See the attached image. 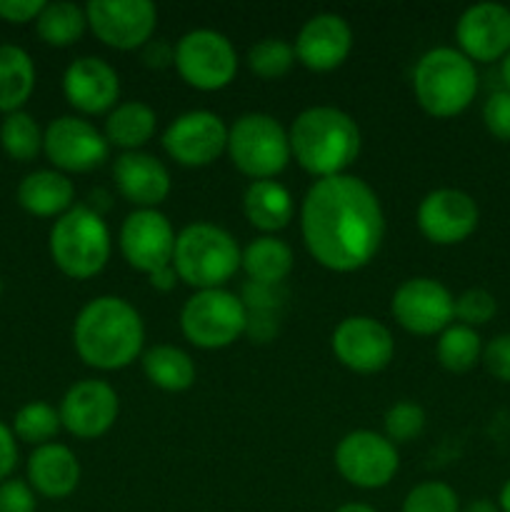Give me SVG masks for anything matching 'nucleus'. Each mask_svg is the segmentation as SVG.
I'll list each match as a JSON object with an SVG mask.
<instances>
[{
	"label": "nucleus",
	"mask_w": 510,
	"mask_h": 512,
	"mask_svg": "<svg viewBox=\"0 0 510 512\" xmlns=\"http://www.w3.org/2000/svg\"><path fill=\"white\" fill-rule=\"evenodd\" d=\"M308 253L333 273H355L378 255L385 215L375 190L355 175L315 180L300 208Z\"/></svg>",
	"instance_id": "f257e3e1"
},
{
	"label": "nucleus",
	"mask_w": 510,
	"mask_h": 512,
	"mask_svg": "<svg viewBox=\"0 0 510 512\" xmlns=\"http://www.w3.org/2000/svg\"><path fill=\"white\" fill-rule=\"evenodd\" d=\"M145 325L138 310L118 295H100L78 313L73 345L78 358L95 370H123L143 353Z\"/></svg>",
	"instance_id": "f03ea898"
},
{
	"label": "nucleus",
	"mask_w": 510,
	"mask_h": 512,
	"mask_svg": "<svg viewBox=\"0 0 510 512\" xmlns=\"http://www.w3.org/2000/svg\"><path fill=\"white\" fill-rule=\"evenodd\" d=\"M290 155L313 178H335L360 155V128L345 110L315 105L303 110L290 125Z\"/></svg>",
	"instance_id": "7ed1b4c3"
},
{
	"label": "nucleus",
	"mask_w": 510,
	"mask_h": 512,
	"mask_svg": "<svg viewBox=\"0 0 510 512\" xmlns=\"http://www.w3.org/2000/svg\"><path fill=\"white\" fill-rule=\"evenodd\" d=\"M413 93L420 108L433 118H455L478 95V70L458 48H433L415 63Z\"/></svg>",
	"instance_id": "20e7f679"
},
{
	"label": "nucleus",
	"mask_w": 510,
	"mask_h": 512,
	"mask_svg": "<svg viewBox=\"0 0 510 512\" xmlns=\"http://www.w3.org/2000/svg\"><path fill=\"white\" fill-rule=\"evenodd\" d=\"M240 255L233 235L213 223H193L175 235L173 268L178 280L195 290L223 288L240 270Z\"/></svg>",
	"instance_id": "39448f33"
},
{
	"label": "nucleus",
	"mask_w": 510,
	"mask_h": 512,
	"mask_svg": "<svg viewBox=\"0 0 510 512\" xmlns=\"http://www.w3.org/2000/svg\"><path fill=\"white\" fill-rule=\"evenodd\" d=\"M50 258L63 275L73 280L95 278L108 265L113 240L98 210L73 205L50 228Z\"/></svg>",
	"instance_id": "423d86ee"
},
{
	"label": "nucleus",
	"mask_w": 510,
	"mask_h": 512,
	"mask_svg": "<svg viewBox=\"0 0 510 512\" xmlns=\"http://www.w3.org/2000/svg\"><path fill=\"white\" fill-rule=\"evenodd\" d=\"M235 168L250 180H275L290 163V140L268 113H245L228 128V150Z\"/></svg>",
	"instance_id": "0eeeda50"
},
{
	"label": "nucleus",
	"mask_w": 510,
	"mask_h": 512,
	"mask_svg": "<svg viewBox=\"0 0 510 512\" xmlns=\"http://www.w3.org/2000/svg\"><path fill=\"white\" fill-rule=\"evenodd\" d=\"M250 313L243 300L225 288L195 290L180 310L185 340L200 350H223L248 330Z\"/></svg>",
	"instance_id": "6e6552de"
},
{
	"label": "nucleus",
	"mask_w": 510,
	"mask_h": 512,
	"mask_svg": "<svg viewBox=\"0 0 510 512\" xmlns=\"http://www.w3.org/2000/svg\"><path fill=\"white\" fill-rule=\"evenodd\" d=\"M238 63L235 45L218 30H190L175 45V70L190 88L203 93L228 88L238 75Z\"/></svg>",
	"instance_id": "1a4fd4ad"
},
{
	"label": "nucleus",
	"mask_w": 510,
	"mask_h": 512,
	"mask_svg": "<svg viewBox=\"0 0 510 512\" xmlns=\"http://www.w3.org/2000/svg\"><path fill=\"white\" fill-rule=\"evenodd\" d=\"M335 468L345 483L363 490L385 488L400 468V455L385 435L353 430L335 445Z\"/></svg>",
	"instance_id": "9d476101"
},
{
	"label": "nucleus",
	"mask_w": 510,
	"mask_h": 512,
	"mask_svg": "<svg viewBox=\"0 0 510 512\" xmlns=\"http://www.w3.org/2000/svg\"><path fill=\"white\" fill-rule=\"evenodd\" d=\"M85 15L95 38L115 50L145 48L158 25L150 0H93L85 5Z\"/></svg>",
	"instance_id": "9b49d317"
},
{
	"label": "nucleus",
	"mask_w": 510,
	"mask_h": 512,
	"mask_svg": "<svg viewBox=\"0 0 510 512\" xmlns=\"http://www.w3.org/2000/svg\"><path fill=\"white\" fill-rule=\"evenodd\" d=\"M395 323L413 335H440L455 320V298L440 280L410 278L390 300Z\"/></svg>",
	"instance_id": "f8f14e48"
},
{
	"label": "nucleus",
	"mask_w": 510,
	"mask_h": 512,
	"mask_svg": "<svg viewBox=\"0 0 510 512\" xmlns=\"http://www.w3.org/2000/svg\"><path fill=\"white\" fill-rule=\"evenodd\" d=\"M163 148L183 168H205L228 150V125L210 110H190L165 128Z\"/></svg>",
	"instance_id": "ddd939ff"
},
{
	"label": "nucleus",
	"mask_w": 510,
	"mask_h": 512,
	"mask_svg": "<svg viewBox=\"0 0 510 512\" xmlns=\"http://www.w3.org/2000/svg\"><path fill=\"white\" fill-rule=\"evenodd\" d=\"M43 150L58 173H90L108 160L110 143L88 120L63 115L45 128Z\"/></svg>",
	"instance_id": "4468645a"
},
{
	"label": "nucleus",
	"mask_w": 510,
	"mask_h": 512,
	"mask_svg": "<svg viewBox=\"0 0 510 512\" xmlns=\"http://www.w3.org/2000/svg\"><path fill=\"white\" fill-rule=\"evenodd\" d=\"M330 348L340 365L353 373L373 375L390 365L395 355V340L380 320L368 315H350L333 330Z\"/></svg>",
	"instance_id": "2eb2a0df"
},
{
	"label": "nucleus",
	"mask_w": 510,
	"mask_h": 512,
	"mask_svg": "<svg viewBox=\"0 0 510 512\" xmlns=\"http://www.w3.org/2000/svg\"><path fill=\"white\" fill-rule=\"evenodd\" d=\"M118 245L130 268L153 275L173 265L175 230L158 208L133 210L120 225Z\"/></svg>",
	"instance_id": "dca6fc26"
},
{
	"label": "nucleus",
	"mask_w": 510,
	"mask_h": 512,
	"mask_svg": "<svg viewBox=\"0 0 510 512\" xmlns=\"http://www.w3.org/2000/svg\"><path fill=\"white\" fill-rule=\"evenodd\" d=\"M480 208L458 188L430 190L418 205V228L433 245H458L478 230Z\"/></svg>",
	"instance_id": "f3484780"
},
{
	"label": "nucleus",
	"mask_w": 510,
	"mask_h": 512,
	"mask_svg": "<svg viewBox=\"0 0 510 512\" xmlns=\"http://www.w3.org/2000/svg\"><path fill=\"white\" fill-rule=\"evenodd\" d=\"M60 423L80 440H98L115 425L120 413L118 393L105 380H80L60 400Z\"/></svg>",
	"instance_id": "a211bd4d"
},
{
	"label": "nucleus",
	"mask_w": 510,
	"mask_h": 512,
	"mask_svg": "<svg viewBox=\"0 0 510 512\" xmlns=\"http://www.w3.org/2000/svg\"><path fill=\"white\" fill-rule=\"evenodd\" d=\"M458 50L473 63H498L510 53V8L475 3L455 23Z\"/></svg>",
	"instance_id": "6ab92c4d"
},
{
	"label": "nucleus",
	"mask_w": 510,
	"mask_h": 512,
	"mask_svg": "<svg viewBox=\"0 0 510 512\" xmlns=\"http://www.w3.org/2000/svg\"><path fill=\"white\" fill-rule=\"evenodd\" d=\"M295 58L313 73H330L348 60L353 50V28L338 13H318L300 28Z\"/></svg>",
	"instance_id": "aec40b11"
},
{
	"label": "nucleus",
	"mask_w": 510,
	"mask_h": 512,
	"mask_svg": "<svg viewBox=\"0 0 510 512\" xmlns=\"http://www.w3.org/2000/svg\"><path fill=\"white\" fill-rule=\"evenodd\" d=\"M65 100L83 115L110 113L120 98V78L113 65L95 55L73 60L63 75Z\"/></svg>",
	"instance_id": "412c9836"
},
{
	"label": "nucleus",
	"mask_w": 510,
	"mask_h": 512,
	"mask_svg": "<svg viewBox=\"0 0 510 512\" xmlns=\"http://www.w3.org/2000/svg\"><path fill=\"white\" fill-rule=\"evenodd\" d=\"M113 180L118 193L138 210L158 208L170 195V173L155 155L140 153H120L113 165Z\"/></svg>",
	"instance_id": "4be33fe9"
},
{
	"label": "nucleus",
	"mask_w": 510,
	"mask_h": 512,
	"mask_svg": "<svg viewBox=\"0 0 510 512\" xmlns=\"http://www.w3.org/2000/svg\"><path fill=\"white\" fill-rule=\"evenodd\" d=\"M28 485L50 500L73 495L80 485V463L73 450L60 443L35 448L28 458Z\"/></svg>",
	"instance_id": "5701e85b"
},
{
	"label": "nucleus",
	"mask_w": 510,
	"mask_h": 512,
	"mask_svg": "<svg viewBox=\"0 0 510 512\" xmlns=\"http://www.w3.org/2000/svg\"><path fill=\"white\" fill-rule=\"evenodd\" d=\"M75 188L58 170H35L18 185V203L35 218H60L73 208Z\"/></svg>",
	"instance_id": "b1692460"
},
{
	"label": "nucleus",
	"mask_w": 510,
	"mask_h": 512,
	"mask_svg": "<svg viewBox=\"0 0 510 512\" xmlns=\"http://www.w3.org/2000/svg\"><path fill=\"white\" fill-rule=\"evenodd\" d=\"M243 213L260 233H278L293 220V198L278 180H253L245 188Z\"/></svg>",
	"instance_id": "393cba45"
},
{
	"label": "nucleus",
	"mask_w": 510,
	"mask_h": 512,
	"mask_svg": "<svg viewBox=\"0 0 510 512\" xmlns=\"http://www.w3.org/2000/svg\"><path fill=\"white\" fill-rule=\"evenodd\" d=\"M293 250L288 243L278 240L275 235H263L248 243L240 255V268L248 273L250 283L275 288L293 273Z\"/></svg>",
	"instance_id": "a878e982"
},
{
	"label": "nucleus",
	"mask_w": 510,
	"mask_h": 512,
	"mask_svg": "<svg viewBox=\"0 0 510 512\" xmlns=\"http://www.w3.org/2000/svg\"><path fill=\"white\" fill-rule=\"evenodd\" d=\"M155 128H158L155 110L140 100H128V103L115 105L105 118V140L123 148L125 153H133L153 140Z\"/></svg>",
	"instance_id": "bb28decb"
},
{
	"label": "nucleus",
	"mask_w": 510,
	"mask_h": 512,
	"mask_svg": "<svg viewBox=\"0 0 510 512\" xmlns=\"http://www.w3.org/2000/svg\"><path fill=\"white\" fill-rule=\"evenodd\" d=\"M35 88V65L18 45H0V113H18Z\"/></svg>",
	"instance_id": "cd10ccee"
},
{
	"label": "nucleus",
	"mask_w": 510,
	"mask_h": 512,
	"mask_svg": "<svg viewBox=\"0 0 510 512\" xmlns=\"http://www.w3.org/2000/svg\"><path fill=\"white\" fill-rule=\"evenodd\" d=\"M143 373L165 393H183L195 383V363L175 345H155L143 353Z\"/></svg>",
	"instance_id": "c85d7f7f"
},
{
	"label": "nucleus",
	"mask_w": 510,
	"mask_h": 512,
	"mask_svg": "<svg viewBox=\"0 0 510 512\" xmlns=\"http://www.w3.org/2000/svg\"><path fill=\"white\" fill-rule=\"evenodd\" d=\"M88 28V15L85 8L75 3H45L43 13L35 20L40 40L53 48H68L78 43Z\"/></svg>",
	"instance_id": "c756f323"
},
{
	"label": "nucleus",
	"mask_w": 510,
	"mask_h": 512,
	"mask_svg": "<svg viewBox=\"0 0 510 512\" xmlns=\"http://www.w3.org/2000/svg\"><path fill=\"white\" fill-rule=\"evenodd\" d=\"M435 355L448 373H468L483 360V338L475 328L453 323L438 335Z\"/></svg>",
	"instance_id": "7c9ffc66"
},
{
	"label": "nucleus",
	"mask_w": 510,
	"mask_h": 512,
	"mask_svg": "<svg viewBox=\"0 0 510 512\" xmlns=\"http://www.w3.org/2000/svg\"><path fill=\"white\" fill-rule=\"evenodd\" d=\"M0 145L18 163H30L43 150V130L35 123L33 115L18 110V113L5 115L0 125Z\"/></svg>",
	"instance_id": "2f4dec72"
},
{
	"label": "nucleus",
	"mask_w": 510,
	"mask_h": 512,
	"mask_svg": "<svg viewBox=\"0 0 510 512\" xmlns=\"http://www.w3.org/2000/svg\"><path fill=\"white\" fill-rule=\"evenodd\" d=\"M250 73L260 80H278L288 75L295 65V48L283 38H263L248 50Z\"/></svg>",
	"instance_id": "473e14b6"
},
{
	"label": "nucleus",
	"mask_w": 510,
	"mask_h": 512,
	"mask_svg": "<svg viewBox=\"0 0 510 512\" xmlns=\"http://www.w3.org/2000/svg\"><path fill=\"white\" fill-rule=\"evenodd\" d=\"M60 413L48 403H28L15 413L13 430L20 440L30 445H48L60 433Z\"/></svg>",
	"instance_id": "72a5a7b5"
},
{
	"label": "nucleus",
	"mask_w": 510,
	"mask_h": 512,
	"mask_svg": "<svg viewBox=\"0 0 510 512\" xmlns=\"http://www.w3.org/2000/svg\"><path fill=\"white\" fill-rule=\"evenodd\" d=\"M403 512H460V498L448 483L428 480L405 495Z\"/></svg>",
	"instance_id": "f704fd0d"
},
{
	"label": "nucleus",
	"mask_w": 510,
	"mask_h": 512,
	"mask_svg": "<svg viewBox=\"0 0 510 512\" xmlns=\"http://www.w3.org/2000/svg\"><path fill=\"white\" fill-rule=\"evenodd\" d=\"M385 438L393 445L398 443H410V440L420 438V433L425 430V410L418 403H403L390 405L388 413H385Z\"/></svg>",
	"instance_id": "c9c22d12"
},
{
	"label": "nucleus",
	"mask_w": 510,
	"mask_h": 512,
	"mask_svg": "<svg viewBox=\"0 0 510 512\" xmlns=\"http://www.w3.org/2000/svg\"><path fill=\"white\" fill-rule=\"evenodd\" d=\"M498 313V300L485 288H468L455 298V320L468 328L488 325Z\"/></svg>",
	"instance_id": "e433bc0d"
},
{
	"label": "nucleus",
	"mask_w": 510,
	"mask_h": 512,
	"mask_svg": "<svg viewBox=\"0 0 510 512\" xmlns=\"http://www.w3.org/2000/svg\"><path fill=\"white\" fill-rule=\"evenodd\" d=\"M483 123L500 143H510V90H495L483 105Z\"/></svg>",
	"instance_id": "4c0bfd02"
},
{
	"label": "nucleus",
	"mask_w": 510,
	"mask_h": 512,
	"mask_svg": "<svg viewBox=\"0 0 510 512\" xmlns=\"http://www.w3.org/2000/svg\"><path fill=\"white\" fill-rule=\"evenodd\" d=\"M480 363L485 365V370L495 380L510 385V333L495 335L493 340H488L483 345V360Z\"/></svg>",
	"instance_id": "58836bf2"
},
{
	"label": "nucleus",
	"mask_w": 510,
	"mask_h": 512,
	"mask_svg": "<svg viewBox=\"0 0 510 512\" xmlns=\"http://www.w3.org/2000/svg\"><path fill=\"white\" fill-rule=\"evenodd\" d=\"M35 490L25 480L0 483V512H35Z\"/></svg>",
	"instance_id": "ea45409f"
},
{
	"label": "nucleus",
	"mask_w": 510,
	"mask_h": 512,
	"mask_svg": "<svg viewBox=\"0 0 510 512\" xmlns=\"http://www.w3.org/2000/svg\"><path fill=\"white\" fill-rule=\"evenodd\" d=\"M43 0H0V18L8 23H30L43 13Z\"/></svg>",
	"instance_id": "a19ab883"
},
{
	"label": "nucleus",
	"mask_w": 510,
	"mask_h": 512,
	"mask_svg": "<svg viewBox=\"0 0 510 512\" xmlns=\"http://www.w3.org/2000/svg\"><path fill=\"white\" fill-rule=\"evenodd\" d=\"M18 463V445H15L13 430L5 423H0V483L8 480V475L15 470Z\"/></svg>",
	"instance_id": "79ce46f5"
},
{
	"label": "nucleus",
	"mask_w": 510,
	"mask_h": 512,
	"mask_svg": "<svg viewBox=\"0 0 510 512\" xmlns=\"http://www.w3.org/2000/svg\"><path fill=\"white\" fill-rule=\"evenodd\" d=\"M143 63L155 70L168 68V65L175 63V48H170L165 40H150L143 48Z\"/></svg>",
	"instance_id": "37998d69"
},
{
	"label": "nucleus",
	"mask_w": 510,
	"mask_h": 512,
	"mask_svg": "<svg viewBox=\"0 0 510 512\" xmlns=\"http://www.w3.org/2000/svg\"><path fill=\"white\" fill-rule=\"evenodd\" d=\"M148 280L155 290H160V293H170V290L175 288V283H178V273H175L173 265H168V268H160L155 270L153 275H148Z\"/></svg>",
	"instance_id": "c03bdc74"
},
{
	"label": "nucleus",
	"mask_w": 510,
	"mask_h": 512,
	"mask_svg": "<svg viewBox=\"0 0 510 512\" xmlns=\"http://www.w3.org/2000/svg\"><path fill=\"white\" fill-rule=\"evenodd\" d=\"M460 512H500V508H498V503H493V500L478 498V500H473V503L465 505Z\"/></svg>",
	"instance_id": "a18cd8bd"
},
{
	"label": "nucleus",
	"mask_w": 510,
	"mask_h": 512,
	"mask_svg": "<svg viewBox=\"0 0 510 512\" xmlns=\"http://www.w3.org/2000/svg\"><path fill=\"white\" fill-rule=\"evenodd\" d=\"M498 508H500V512H510V478L505 480L503 488H500V495H498Z\"/></svg>",
	"instance_id": "49530a36"
},
{
	"label": "nucleus",
	"mask_w": 510,
	"mask_h": 512,
	"mask_svg": "<svg viewBox=\"0 0 510 512\" xmlns=\"http://www.w3.org/2000/svg\"><path fill=\"white\" fill-rule=\"evenodd\" d=\"M500 78H503L505 90H510V53L500 60Z\"/></svg>",
	"instance_id": "de8ad7c7"
},
{
	"label": "nucleus",
	"mask_w": 510,
	"mask_h": 512,
	"mask_svg": "<svg viewBox=\"0 0 510 512\" xmlns=\"http://www.w3.org/2000/svg\"><path fill=\"white\" fill-rule=\"evenodd\" d=\"M335 512H378V510L370 508V505H365V503H348V505H340Z\"/></svg>",
	"instance_id": "09e8293b"
},
{
	"label": "nucleus",
	"mask_w": 510,
	"mask_h": 512,
	"mask_svg": "<svg viewBox=\"0 0 510 512\" xmlns=\"http://www.w3.org/2000/svg\"><path fill=\"white\" fill-rule=\"evenodd\" d=\"M0 295H3V283H0Z\"/></svg>",
	"instance_id": "8fccbe9b"
}]
</instances>
